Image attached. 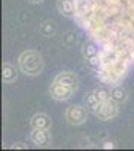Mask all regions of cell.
<instances>
[{
    "label": "cell",
    "instance_id": "cell-1",
    "mask_svg": "<svg viewBox=\"0 0 134 151\" xmlns=\"http://www.w3.org/2000/svg\"><path fill=\"white\" fill-rule=\"evenodd\" d=\"M74 20L101 48L122 53L134 67V0H77Z\"/></svg>",
    "mask_w": 134,
    "mask_h": 151
},
{
    "label": "cell",
    "instance_id": "cell-5",
    "mask_svg": "<svg viewBox=\"0 0 134 151\" xmlns=\"http://www.w3.org/2000/svg\"><path fill=\"white\" fill-rule=\"evenodd\" d=\"M77 92L76 88H72L69 85H65V83H59V82H54L51 83L50 86V97L56 101H68L74 97V94Z\"/></svg>",
    "mask_w": 134,
    "mask_h": 151
},
{
    "label": "cell",
    "instance_id": "cell-4",
    "mask_svg": "<svg viewBox=\"0 0 134 151\" xmlns=\"http://www.w3.org/2000/svg\"><path fill=\"white\" fill-rule=\"evenodd\" d=\"M89 113L91 112L86 109L84 104L83 106L81 104H72L65 110V119L71 125H81L88 121Z\"/></svg>",
    "mask_w": 134,
    "mask_h": 151
},
{
    "label": "cell",
    "instance_id": "cell-19",
    "mask_svg": "<svg viewBox=\"0 0 134 151\" xmlns=\"http://www.w3.org/2000/svg\"><path fill=\"white\" fill-rule=\"evenodd\" d=\"M11 150H27V145L24 142H15L11 145Z\"/></svg>",
    "mask_w": 134,
    "mask_h": 151
},
{
    "label": "cell",
    "instance_id": "cell-15",
    "mask_svg": "<svg viewBox=\"0 0 134 151\" xmlns=\"http://www.w3.org/2000/svg\"><path fill=\"white\" fill-rule=\"evenodd\" d=\"M39 33L44 36V38H51L57 33V24L53 21V20H45L41 23L39 26Z\"/></svg>",
    "mask_w": 134,
    "mask_h": 151
},
{
    "label": "cell",
    "instance_id": "cell-20",
    "mask_svg": "<svg viewBox=\"0 0 134 151\" xmlns=\"http://www.w3.org/2000/svg\"><path fill=\"white\" fill-rule=\"evenodd\" d=\"M29 3H33V5H38V3H42L44 0H27Z\"/></svg>",
    "mask_w": 134,
    "mask_h": 151
},
{
    "label": "cell",
    "instance_id": "cell-2",
    "mask_svg": "<svg viewBox=\"0 0 134 151\" xmlns=\"http://www.w3.org/2000/svg\"><path fill=\"white\" fill-rule=\"evenodd\" d=\"M100 68L96 70V77L101 83L108 86L120 85L130 73L131 62L122 55L112 48H101L100 52Z\"/></svg>",
    "mask_w": 134,
    "mask_h": 151
},
{
    "label": "cell",
    "instance_id": "cell-11",
    "mask_svg": "<svg viewBox=\"0 0 134 151\" xmlns=\"http://www.w3.org/2000/svg\"><path fill=\"white\" fill-rule=\"evenodd\" d=\"M53 80L59 82V83L69 85L72 88H76V89H78V77H77V74L72 73V71H62V73H59Z\"/></svg>",
    "mask_w": 134,
    "mask_h": 151
},
{
    "label": "cell",
    "instance_id": "cell-3",
    "mask_svg": "<svg viewBox=\"0 0 134 151\" xmlns=\"http://www.w3.org/2000/svg\"><path fill=\"white\" fill-rule=\"evenodd\" d=\"M18 68L24 76L35 77L39 76L44 70V59L36 50H24L18 56Z\"/></svg>",
    "mask_w": 134,
    "mask_h": 151
},
{
    "label": "cell",
    "instance_id": "cell-6",
    "mask_svg": "<svg viewBox=\"0 0 134 151\" xmlns=\"http://www.w3.org/2000/svg\"><path fill=\"white\" fill-rule=\"evenodd\" d=\"M119 113V104L115 103L113 100H108L101 104V107L98 109V112L95 113V116L100 121H112L113 118L118 116Z\"/></svg>",
    "mask_w": 134,
    "mask_h": 151
},
{
    "label": "cell",
    "instance_id": "cell-18",
    "mask_svg": "<svg viewBox=\"0 0 134 151\" xmlns=\"http://www.w3.org/2000/svg\"><path fill=\"white\" fill-rule=\"evenodd\" d=\"M116 142L113 139H107V141H103L101 142V148L103 150H112V148H116Z\"/></svg>",
    "mask_w": 134,
    "mask_h": 151
},
{
    "label": "cell",
    "instance_id": "cell-10",
    "mask_svg": "<svg viewBox=\"0 0 134 151\" xmlns=\"http://www.w3.org/2000/svg\"><path fill=\"white\" fill-rule=\"evenodd\" d=\"M30 127L32 129H41V130H50L51 129V118L47 113H35L30 118Z\"/></svg>",
    "mask_w": 134,
    "mask_h": 151
},
{
    "label": "cell",
    "instance_id": "cell-9",
    "mask_svg": "<svg viewBox=\"0 0 134 151\" xmlns=\"http://www.w3.org/2000/svg\"><path fill=\"white\" fill-rule=\"evenodd\" d=\"M57 11L66 18H74L77 11V0H57Z\"/></svg>",
    "mask_w": 134,
    "mask_h": 151
},
{
    "label": "cell",
    "instance_id": "cell-14",
    "mask_svg": "<svg viewBox=\"0 0 134 151\" xmlns=\"http://www.w3.org/2000/svg\"><path fill=\"white\" fill-rule=\"evenodd\" d=\"M110 92H112V100H113L115 103H118L119 106L124 104L127 100H128V91L122 86V83L110 86Z\"/></svg>",
    "mask_w": 134,
    "mask_h": 151
},
{
    "label": "cell",
    "instance_id": "cell-16",
    "mask_svg": "<svg viewBox=\"0 0 134 151\" xmlns=\"http://www.w3.org/2000/svg\"><path fill=\"white\" fill-rule=\"evenodd\" d=\"M93 92H95V95H96V97H98V100H100V101H108V100H112L110 86H108V85H105V83L100 85L98 88H95V89H93Z\"/></svg>",
    "mask_w": 134,
    "mask_h": 151
},
{
    "label": "cell",
    "instance_id": "cell-12",
    "mask_svg": "<svg viewBox=\"0 0 134 151\" xmlns=\"http://www.w3.org/2000/svg\"><path fill=\"white\" fill-rule=\"evenodd\" d=\"M100 52H101V47L96 44L93 40L86 41V42L83 44V47H81V56H83L84 60H88V59H91V58L98 56Z\"/></svg>",
    "mask_w": 134,
    "mask_h": 151
},
{
    "label": "cell",
    "instance_id": "cell-13",
    "mask_svg": "<svg viewBox=\"0 0 134 151\" xmlns=\"http://www.w3.org/2000/svg\"><path fill=\"white\" fill-rule=\"evenodd\" d=\"M103 103H104V101H100L98 97L95 95L93 91L86 92V95H84V98H83V104L86 106V109H88L91 113H93V115H95L96 112H98V109L101 107Z\"/></svg>",
    "mask_w": 134,
    "mask_h": 151
},
{
    "label": "cell",
    "instance_id": "cell-7",
    "mask_svg": "<svg viewBox=\"0 0 134 151\" xmlns=\"http://www.w3.org/2000/svg\"><path fill=\"white\" fill-rule=\"evenodd\" d=\"M30 141L36 147H48L51 144V133H50V130L32 129V132H30Z\"/></svg>",
    "mask_w": 134,
    "mask_h": 151
},
{
    "label": "cell",
    "instance_id": "cell-17",
    "mask_svg": "<svg viewBox=\"0 0 134 151\" xmlns=\"http://www.w3.org/2000/svg\"><path fill=\"white\" fill-rule=\"evenodd\" d=\"M77 42V38H76V32H66L63 36V45L66 47H74Z\"/></svg>",
    "mask_w": 134,
    "mask_h": 151
},
{
    "label": "cell",
    "instance_id": "cell-8",
    "mask_svg": "<svg viewBox=\"0 0 134 151\" xmlns=\"http://www.w3.org/2000/svg\"><path fill=\"white\" fill-rule=\"evenodd\" d=\"M20 73H21L20 68H17L14 64H11V62H3V65H2V80H3V83H6V85L14 83L18 79Z\"/></svg>",
    "mask_w": 134,
    "mask_h": 151
}]
</instances>
